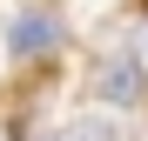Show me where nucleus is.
I'll return each instance as SVG.
<instances>
[{
  "mask_svg": "<svg viewBox=\"0 0 148 141\" xmlns=\"http://www.w3.org/2000/svg\"><path fill=\"white\" fill-rule=\"evenodd\" d=\"M128 54H135V61L148 67V7H141V14L128 20Z\"/></svg>",
  "mask_w": 148,
  "mask_h": 141,
  "instance_id": "nucleus-4",
  "label": "nucleus"
},
{
  "mask_svg": "<svg viewBox=\"0 0 148 141\" xmlns=\"http://www.w3.org/2000/svg\"><path fill=\"white\" fill-rule=\"evenodd\" d=\"M0 141H20V121H14L7 108H0Z\"/></svg>",
  "mask_w": 148,
  "mask_h": 141,
  "instance_id": "nucleus-5",
  "label": "nucleus"
},
{
  "mask_svg": "<svg viewBox=\"0 0 148 141\" xmlns=\"http://www.w3.org/2000/svg\"><path fill=\"white\" fill-rule=\"evenodd\" d=\"M0 47H7L14 67H34V61H47V54H61V47H67V20L47 7V0L14 7V20L0 27Z\"/></svg>",
  "mask_w": 148,
  "mask_h": 141,
  "instance_id": "nucleus-2",
  "label": "nucleus"
},
{
  "mask_svg": "<svg viewBox=\"0 0 148 141\" xmlns=\"http://www.w3.org/2000/svg\"><path fill=\"white\" fill-rule=\"evenodd\" d=\"M67 141H135V128L121 121V108H94L88 101V114L67 121Z\"/></svg>",
  "mask_w": 148,
  "mask_h": 141,
  "instance_id": "nucleus-3",
  "label": "nucleus"
},
{
  "mask_svg": "<svg viewBox=\"0 0 148 141\" xmlns=\"http://www.w3.org/2000/svg\"><path fill=\"white\" fill-rule=\"evenodd\" d=\"M81 94H88L94 108H121V114H135V108L148 101V67L128 54V47H108V54H94V61H88Z\"/></svg>",
  "mask_w": 148,
  "mask_h": 141,
  "instance_id": "nucleus-1",
  "label": "nucleus"
}]
</instances>
